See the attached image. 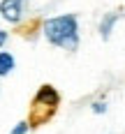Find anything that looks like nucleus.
I'll return each instance as SVG.
<instances>
[{"label":"nucleus","instance_id":"nucleus-7","mask_svg":"<svg viewBox=\"0 0 125 134\" xmlns=\"http://www.w3.org/2000/svg\"><path fill=\"white\" fill-rule=\"evenodd\" d=\"M93 111H95V113H104V111H107V104H104V102H95V104H93Z\"/></svg>","mask_w":125,"mask_h":134},{"label":"nucleus","instance_id":"nucleus-8","mask_svg":"<svg viewBox=\"0 0 125 134\" xmlns=\"http://www.w3.org/2000/svg\"><path fill=\"white\" fill-rule=\"evenodd\" d=\"M5 42H7V32H5V30H0V46H2Z\"/></svg>","mask_w":125,"mask_h":134},{"label":"nucleus","instance_id":"nucleus-6","mask_svg":"<svg viewBox=\"0 0 125 134\" xmlns=\"http://www.w3.org/2000/svg\"><path fill=\"white\" fill-rule=\"evenodd\" d=\"M28 127H30V122H19V125H16V127H14L9 134H26V132H28Z\"/></svg>","mask_w":125,"mask_h":134},{"label":"nucleus","instance_id":"nucleus-1","mask_svg":"<svg viewBox=\"0 0 125 134\" xmlns=\"http://www.w3.org/2000/svg\"><path fill=\"white\" fill-rule=\"evenodd\" d=\"M42 32L46 42L60 46L63 51H77L79 49V21L74 14H60L51 16L42 23Z\"/></svg>","mask_w":125,"mask_h":134},{"label":"nucleus","instance_id":"nucleus-5","mask_svg":"<svg viewBox=\"0 0 125 134\" xmlns=\"http://www.w3.org/2000/svg\"><path fill=\"white\" fill-rule=\"evenodd\" d=\"M14 55L7 53V51H0V76H7L9 72L14 69Z\"/></svg>","mask_w":125,"mask_h":134},{"label":"nucleus","instance_id":"nucleus-2","mask_svg":"<svg viewBox=\"0 0 125 134\" xmlns=\"http://www.w3.org/2000/svg\"><path fill=\"white\" fill-rule=\"evenodd\" d=\"M58 107H60V95H58V90H56L53 86L44 83L40 90H37L35 99H32V107H30V125L32 127H40L46 120H51L53 113L58 111Z\"/></svg>","mask_w":125,"mask_h":134},{"label":"nucleus","instance_id":"nucleus-4","mask_svg":"<svg viewBox=\"0 0 125 134\" xmlns=\"http://www.w3.org/2000/svg\"><path fill=\"white\" fill-rule=\"evenodd\" d=\"M118 12H111L107 14L104 19H102V23H100V35H102V40H109L111 32H113V26H116V21H118Z\"/></svg>","mask_w":125,"mask_h":134},{"label":"nucleus","instance_id":"nucleus-3","mask_svg":"<svg viewBox=\"0 0 125 134\" xmlns=\"http://www.w3.org/2000/svg\"><path fill=\"white\" fill-rule=\"evenodd\" d=\"M23 5H26V0H2L0 2L2 19L9 21V23H19L23 19Z\"/></svg>","mask_w":125,"mask_h":134}]
</instances>
